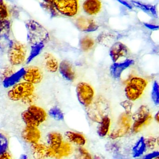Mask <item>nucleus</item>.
I'll use <instances>...</instances> for the list:
<instances>
[{"label":"nucleus","mask_w":159,"mask_h":159,"mask_svg":"<svg viewBox=\"0 0 159 159\" xmlns=\"http://www.w3.org/2000/svg\"><path fill=\"white\" fill-rule=\"evenodd\" d=\"M21 136L25 142L33 145L38 143L41 134L37 127L26 126L22 130Z\"/></svg>","instance_id":"12"},{"label":"nucleus","mask_w":159,"mask_h":159,"mask_svg":"<svg viewBox=\"0 0 159 159\" xmlns=\"http://www.w3.org/2000/svg\"><path fill=\"white\" fill-rule=\"evenodd\" d=\"M159 157H157L153 159H159Z\"/></svg>","instance_id":"44"},{"label":"nucleus","mask_w":159,"mask_h":159,"mask_svg":"<svg viewBox=\"0 0 159 159\" xmlns=\"http://www.w3.org/2000/svg\"><path fill=\"white\" fill-rule=\"evenodd\" d=\"M74 159H93L91 154L83 147H79L77 148Z\"/></svg>","instance_id":"27"},{"label":"nucleus","mask_w":159,"mask_h":159,"mask_svg":"<svg viewBox=\"0 0 159 159\" xmlns=\"http://www.w3.org/2000/svg\"><path fill=\"white\" fill-rule=\"evenodd\" d=\"M44 63L46 70L50 73H55L59 68L58 62L53 55L49 53L44 54Z\"/></svg>","instance_id":"18"},{"label":"nucleus","mask_w":159,"mask_h":159,"mask_svg":"<svg viewBox=\"0 0 159 159\" xmlns=\"http://www.w3.org/2000/svg\"><path fill=\"white\" fill-rule=\"evenodd\" d=\"M132 118L134 121L132 127V131L133 134H137L151 122L152 116L148 107L142 105L133 114Z\"/></svg>","instance_id":"4"},{"label":"nucleus","mask_w":159,"mask_h":159,"mask_svg":"<svg viewBox=\"0 0 159 159\" xmlns=\"http://www.w3.org/2000/svg\"><path fill=\"white\" fill-rule=\"evenodd\" d=\"M155 120H156V121L159 123V112H158L157 113V114H156V116H155Z\"/></svg>","instance_id":"42"},{"label":"nucleus","mask_w":159,"mask_h":159,"mask_svg":"<svg viewBox=\"0 0 159 159\" xmlns=\"http://www.w3.org/2000/svg\"><path fill=\"white\" fill-rule=\"evenodd\" d=\"M147 85L145 79L140 77L131 78L126 85L125 94L129 101H134L142 96Z\"/></svg>","instance_id":"5"},{"label":"nucleus","mask_w":159,"mask_h":159,"mask_svg":"<svg viewBox=\"0 0 159 159\" xmlns=\"http://www.w3.org/2000/svg\"><path fill=\"white\" fill-rule=\"evenodd\" d=\"M15 73V70L12 67H6L3 69L1 73V78L3 80H6L12 77Z\"/></svg>","instance_id":"32"},{"label":"nucleus","mask_w":159,"mask_h":159,"mask_svg":"<svg viewBox=\"0 0 159 159\" xmlns=\"http://www.w3.org/2000/svg\"><path fill=\"white\" fill-rule=\"evenodd\" d=\"M111 126V120L108 116L105 117L99 123L97 133L99 136L105 137L109 134Z\"/></svg>","instance_id":"24"},{"label":"nucleus","mask_w":159,"mask_h":159,"mask_svg":"<svg viewBox=\"0 0 159 159\" xmlns=\"http://www.w3.org/2000/svg\"><path fill=\"white\" fill-rule=\"evenodd\" d=\"M0 159H12L11 156L7 152L0 154Z\"/></svg>","instance_id":"40"},{"label":"nucleus","mask_w":159,"mask_h":159,"mask_svg":"<svg viewBox=\"0 0 159 159\" xmlns=\"http://www.w3.org/2000/svg\"><path fill=\"white\" fill-rule=\"evenodd\" d=\"M29 32V40L30 43L34 46L43 45L49 38V34L46 30L34 20H30L27 23Z\"/></svg>","instance_id":"3"},{"label":"nucleus","mask_w":159,"mask_h":159,"mask_svg":"<svg viewBox=\"0 0 159 159\" xmlns=\"http://www.w3.org/2000/svg\"><path fill=\"white\" fill-rule=\"evenodd\" d=\"M53 157L57 159H60L70 156L72 153L73 149L72 145L68 143L63 142L60 146L57 149H53Z\"/></svg>","instance_id":"19"},{"label":"nucleus","mask_w":159,"mask_h":159,"mask_svg":"<svg viewBox=\"0 0 159 159\" xmlns=\"http://www.w3.org/2000/svg\"><path fill=\"white\" fill-rule=\"evenodd\" d=\"M86 111L91 120L99 123L103 118L108 116L110 111V103L104 97L98 96L87 107Z\"/></svg>","instance_id":"1"},{"label":"nucleus","mask_w":159,"mask_h":159,"mask_svg":"<svg viewBox=\"0 0 159 159\" xmlns=\"http://www.w3.org/2000/svg\"><path fill=\"white\" fill-rule=\"evenodd\" d=\"M35 87L29 82H19L15 84L7 92V97L11 101H18L33 94Z\"/></svg>","instance_id":"8"},{"label":"nucleus","mask_w":159,"mask_h":159,"mask_svg":"<svg viewBox=\"0 0 159 159\" xmlns=\"http://www.w3.org/2000/svg\"><path fill=\"white\" fill-rule=\"evenodd\" d=\"M10 30V22L7 19L0 18V35L6 34Z\"/></svg>","instance_id":"33"},{"label":"nucleus","mask_w":159,"mask_h":159,"mask_svg":"<svg viewBox=\"0 0 159 159\" xmlns=\"http://www.w3.org/2000/svg\"><path fill=\"white\" fill-rule=\"evenodd\" d=\"M77 28L84 32H92L98 29V26L95 20L91 18L80 16L74 21Z\"/></svg>","instance_id":"11"},{"label":"nucleus","mask_w":159,"mask_h":159,"mask_svg":"<svg viewBox=\"0 0 159 159\" xmlns=\"http://www.w3.org/2000/svg\"><path fill=\"white\" fill-rule=\"evenodd\" d=\"M27 53V47L24 44L19 41L13 40L11 41L8 48V61L12 66H19L25 61Z\"/></svg>","instance_id":"2"},{"label":"nucleus","mask_w":159,"mask_h":159,"mask_svg":"<svg viewBox=\"0 0 159 159\" xmlns=\"http://www.w3.org/2000/svg\"><path fill=\"white\" fill-rule=\"evenodd\" d=\"M8 16V9L4 1L0 0V18L7 19Z\"/></svg>","instance_id":"35"},{"label":"nucleus","mask_w":159,"mask_h":159,"mask_svg":"<svg viewBox=\"0 0 159 159\" xmlns=\"http://www.w3.org/2000/svg\"><path fill=\"white\" fill-rule=\"evenodd\" d=\"M65 136L70 143L79 147H83L87 143L86 137L79 133L68 131L65 133Z\"/></svg>","instance_id":"20"},{"label":"nucleus","mask_w":159,"mask_h":159,"mask_svg":"<svg viewBox=\"0 0 159 159\" xmlns=\"http://www.w3.org/2000/svg\"><path fill=\"white\" fill-rule=\"evenodd\" d=\"M147 149L145 138L141 137L135 143L132 149L133 157L138 158L143 155Z\"/></svg>","instance_id":"23"},{"label":"nucleus","mask_w":159,"mask_h":159,"mask_svg":"<svg viewBox=\"0 0 159 159\" xmlns=\"http://www.w3.org/2000/svg\"><path fill=\"white\" fill-rule=\"evenodd\" d=\"M132 118L131 115L123 113L119 117L116 125L109 134V138L113 140L124 137L131 128Z\"/></svg>","instance_id":"6"},{"label":"nucleus","mask_w":159,"mask_h":159,"mask_svg":"<svg viewBox=\"0 0 159 159\" xmlns=\"http://www.w3.org/2000/svg\"><path fill=\"white\" fill-rule=\"evenodd\" d=\"M19 159H28V157H27V156H26V155H22L20 157Z\"/></svg>","instance_id":"43"},{"label":"nucleus","mask_w":159,"mask_h":159,"mask_svg":"<svg viewBox=\"0 0 159 159\" xmlns=\"http://www.w3.org/2000/svg\"><path fill=\"white\" fill-rule=\"evenodd\" d=\"M145 141L147 149L148 148L150 150H153L157 147V146L159 145L158 138L150 136L145 138Z\"/></svg>","instance_id":"30"},{"label":"nucleus","mask_w":159,"mask_h":159,"mask_svg":"<svg viewBox=\"0 0 159 159\" xmlns=\"http://www.w3.org/2000/svg\"><path fill=\"white\" fill-rule=\"evenodd\" d=\"M134 64V61L132 60H126L120 63H115L110 68V73L114 78L118 79L120 78L123 72L127 68Z\"/></svg>","instance_id":"16"},{"label":"nucleus","mask_w":159,"mask_h":159,"mask_svg":"<svg viewBox=\"0 0 159 159\" xmlns=\"http://www.w3.org/2000/svg\"><path fill=\"white\" fill-rule=\"evenodd\" d=\"M36 97H35V95L34 94H32L31 95H30V96H28V97H26V98H24L21 100L23 103L26 104H30L31 105L32 103L34 102L35 101Z\"/></svg>","instance_id":"38"},{"label":"nucleus","mask_w":159,"mask_h":159,"mask_svg":"<svg viewBox=\"0 0 159 159\" xmlns=\"http://www.w3.org/2000/svg\"><path fill=\"white\" fill-rule=\"evenodd\" d=\"M83 8L84 12L89 16H95L101 10V0H85Z\"/></svg>","instance_id":"15"},{"label":"nucleus","mask_w":159,"mask_h":159,"mask_svg":"<svg viewBox=\"0 0 159 159\" xmlns=\"http://www.w3.org/2000/svg\"><path fill=\"white\" fill-rule=\"evenodd\" d=\"M115 37L111 34H103L99 35L98 37V41L100 43L102 44L105 46L110 45L114 41Z\"/></svg>","instance_id":"29"},{"label":"nucleus","mask_w":159,"mask_h":159,"mask_svg":"<svg viewBox=\"0 0 159 159\" xmlns=\"http://www.w3.org/2000/svg\"><path fill=\"white\" fill-rule=\"evenodd\" d=\"M22 77L24 81L32 84L40 83L43 78V74L40 68L31 66L25 68L22 73Z\"/></svg>","instance_id":"10"},{"label":"nucleus","mask_w":159,"mask_h":159,"mask_svg":"<svg viewBox=\"0 0 159 159\" xmlns=\"http://www.w3.org/2000/svg\"><path fill=\"white\" fill-rule=\"evenodd\" d=\"M77 95L79 102L87 107L94 99V91L91 85L86 82H80L76 88Z\"/></svg>","instance_id":"9"},{"label":"nucleus","mask_w":159,"mask_h":159,"mask_svg":"<svg viewBox=\"0 0 159 159\" xmlns=\"http://www.w3.org/2000/svg\"><path fill=\"white\" fill-rule=\"evenodd\" d=\"M27 110L40 124L46 120L47 116L46 112L43 108L38 106L30 105Z\"/></svg>","instance_id":"21"},{"label":"nucleus","mask_w":159,"mask_h":159,"mask_svg":"<svg viewBox=\"0 0 159 159\" xmlns=\"http://www.w3.org/2000/svg\"><path fill=\"white\" fill-rule=\"evenodd\" d=\"M49 116L57 120H62L64 119V115L62 110L57 107H54L49 110Z\"/></svg>","instance_id":"28"},{"label":"nucleus","mask_w":159,"mask_h":159,"mask_svg":"<svg viewBox=\"0 0 159 159\" xmlns=\"http://www.w3.org/2000/svg\"><path fill=\"white\" fill-rule=\"evenodd\" d=\"M31 148L34 157L36 159H43L47 157H53V149L45 145L37 143L32 145Z\"/></svg>","instance_id":"13"},{"label":"nucleus","mask_w":159,"mask_h":159,"mask_svg":"<svg viewBox=\"0 0 159 159\" xmlns=\"http://www.w3.org/2000/svg\"><path fill=\"white\" fill-rule=\"evenodd\" d=\"M107 148L110 152L116 153L119 151V144H116V143H110L109 144H107Z\"/></svg>","instance_id":"37"},{"label":"nucleus","mask_w":159,"mask_h":159,"mask_svg":"<svg viewBox=\"0 0 159 159\" xmlns=\"http://www.w3.org/2000/svg\"><path fill=\"white\" fill-rule=\"evenodd\" d=\"M58 69L61 74L65 79L71 81L75 79V73L69 61H63L59 65Z\"/></svg>","instance_id":"17"},{"label":"nucleus","mask_w":159,"mask_h":159,"mask_svg":"<svg viewBox=\"0 0 159 159\" xmlns=\"http://www.w3.org/2000/svg\"><path fill=\"white\" fill-rule=\"evenodd\" d=\"M21 116L26 126L38 127L40 125V123L28 112L27 110L23 111L21 113Z\"/></svg>","instance_id":"25"},{"label":"nucleus","mask_w":159,"mask_h":159,"mask_svg":"<svg viewBox=\"0 0 159 159\" xmlns=\"http://www.w3.org/2000/svg\"><path fill=\"white\" fill-rule=\"evenodd\" d=\"M152 99L154 103L156 105L158 106L159 104V86L158 83L155 81L152 88Z\"/></svg>","instance_id":"31"},{"label":"nucleus","mask_w":159,"mask_h":159,"mask_svg":"<svg viewBox=\"0 0 159 159\" xmlns=\"http://www.w3.org/2000/svg\"><path fill=\"white\" fill-rule=\"evenodd\" d=\"M8 147V142L6 136L0 133V154L7 152Z\"/></svg>","instance_id":"34"},{"label":"nucleus","mask_w":159,"mask_h":159,"mask_svg":"<svg viewBox=\"0 0 159 159\" xmlns=\"http://www.w3.org/2000/svg\"><path fill=\"white\" fill-rule=\"evenodd\" d=\"M93 159H105L102 156H100V155H95L94 156Z\"/></svg>","instance_id":"41"},{"label":"nucleus","mask_w":159,"mask_h":159,"mask_svg":"<svg viewBox=\"0 0 159 159\" xmlns=\"http://www.w3.org/2000/svg\"><path fill=\"white\" fill-rule=\"evenodd\" d=\"M56 10L63 16H75L79 10L78 0H48Z\"/></svg>","instance_id":"7"},{"label":"nucleus","mask_w":159,"mask_h":159,"mask_svg":"<svg viewBox=\"0 0 159 159\" xmlns=\"http://www.w3.org/2000/svg\"><path fill=\"white\" fill-rule=\"evenodd\" d=\"M129 49L125 45L120 42H116L112 45L109 54L114 62H116L119 58L126 57L128 55Z\"/></svg>","instance_id":"14"},{"label":"nucleus","mask_w":159,"mask_h":159,"mask_svg":"<svg viewBox=\"0 0 159 159\" xmlns=\"http://www.w3.org/2000/svg\"><path fill=\"white\" fill-rule=\"evenodd\" d=\"M159 156V151H154L145 155L142 159H153Z\"/></svg>","instance_id":"39"},{"label":"nucleus","mask_w":159,"mask_h":159,"mask_svg":"<svg viewBox=\"0 0 159 159\" xmlns=\"http://www.w3.org/2000/svg\"><path fill=\"white\" fill-rule=\"evenodd\" d=\"M47 142L49 147L55 150L58 148L63 143V137L59 133L53 132L48 135Z\"/></svg>","instance_id":"22"},{"label":"nucleus","mask_w":159,"mask_h":159,"mask_svg":"<svg viewBox=\"0 0 159 159\" xmlns=\"http://www.w3.org/2000/svg\"><path fill=\"white\" fill-rule=\"evenodd\" d=\"M120 105L125 109V113L129 115H132L131 111L133 103L131 101L126 100V101H123L120 103Z\"/></svg>","instance_id":"36"},{"label":"nucleus","mask_w":159,"mask_h":159,"mask_svg":"<svg viewBox=\"0 0 159 159\" xmlns=\"http://www.w3.org/2000/svg\"><path fill=\"white\" fill-rule=\"evenodd\" d=\"M94 45V40L90 36H84L80 41V48L84 52L89 51L93 48Z\"/></svg>","instance_id":"26"}]
</instances>
